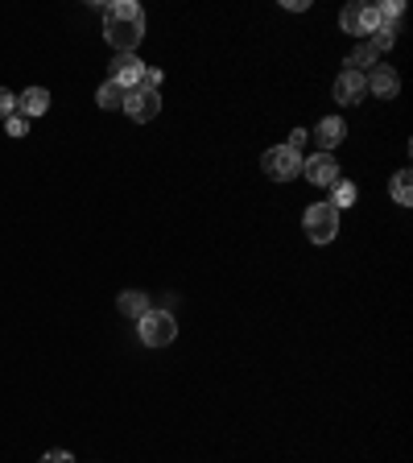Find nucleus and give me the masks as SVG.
<instances>
[{
    "mask_svg": "<svg viewBox=\"0 0 413 463\" xmlns=\"http://www.w3.org/2000/svg\"><path fill=\"white\" fill-rule=\"evenodd\" d=\"M104 38L116 46V55H132L145 38V9L137 0H116L104 9Z\"/></svg>",
    "mask_w": 413,
    "mask_h": 463,
    "instance_id": "1",
    "label": "nucleus"
},
{
    "mask_svg": "<svg viewBox=\"0 0 413 463\" xmlns=\"http://www.w3.org/2000/svg\"><path fill=\"white\" fill-rule=\"evenodd\" d=\"M137 335H141L145 347H165V344H174L178 319L170 311H153V306H149V311L137 319Z\"/></svg>",
    "mask_w": 413,
    "mask_h": 463,
    "instance_id": "2",
    "label": "nucleus"
},
{
    "mask_svg": "<svg viewBox=\"0 0 413 463\" xmlns=\"http://www.w3.org/2000/svg\"><path fill=\"white\" fill-rule=\"evenodd\" d=\"M302 227H306V236L315 240V244H331V240L339 236V211H335L331 203H315V207H306Z\"/></svg>",
    "mask_w": 413,
    "mask_h": 463,
    "instance_id": "3",
    "label": "nucleus"
},
{
    "mask_svg": "<svg viewBox=\"0 0 413 463\" xmlns=\"http://www.w3.org/2000/svg\"><path fill=\"white\" fill-rule=\"evenodd\" d=\"M261 166L273 183H294L298 174H302V153H294L290 145H273V150H265Z\"/></svg>",
    "mask_w": 413,
    "mask_h": 463,
    "instance_id": "4",
    "label": "nucleus"
},
{
    "mask_svg": "<svg viewBox=\"0 0 413 463\" xmlns=\"http://www.w3.org/2000/svg\"><path fill=\"white\" fill-rule=\"evenodd\" d=\"M339 25H343V33H372L381 25V13H376V4H348L339 13Z\"/></svg>",
    "mask_w": 413,
    "mask_h": 463,
    "instance_id": "5",
    "label": "nucleus"
},
{
    "mask_svg": "<svg viewBox=\"0 0 413 463\" xmlns=\"http://www.w3.org/2000/svg\"><path fill=\"white\" fill-rule=\"evenodd\" d=\"M124 112H129L132 120H141V124H145V120H153L157 112H162V96H157L153 87H132Z\"/></svg>",
    "mask_w": 413,
    "mask_h": 463,
    "instance_id": "6",
    "label": "nucleus"
},
{
    "mask_svg": "<svg viewBox=\"0 0 413 463\" xmlns=\"http://www.w3.org/2000/svg\"><path fill=\"white\" fill-rule=\"evenodd\" d=\"M302 174L315 186H335L339 183V162L331 158V153H315V158H306L302 162Z\"/></svg>",
    "mask_w": 413,
    "mask_h": 463,
    "instance_id": "7",
    "label": "nucleus"
},
{
    "mask_svg": "<svg viewBox=\"0 0 413 463\" xmlns=\"http://www.w3.org/2000/svg\"><path fill=\"white\" fill-rule=\"evenodd\" d=\"M310 137L318 141V153H331L339 141L348 137V124H343V116H323L315 129H310Z\"/></svg>",
    "mask_w": 413,
    "mask_h": 463,
    "instance_id": "8",
    "label": "nucleus"
},
{
    "mask_svg": "<svg viewBox=\"0 0 413 463\" xmlns=\"http://www.w3.org/2000/svg\"><path fill=\"white\" fill-rule=\"evenodd\" d=\"M112 79L132 91V87H141V79H145V63L137 55H116L112 58Z\"/></svg>",
    "mask_w": 413,
    "mask_h": 463,
    "instance_id": "9",
    "label": "nucleus"
},
{
    "mask_svg": "<svg viewBox=\"0 0 413 463\" xmlns=\"http://www.w3.org/2000/svg\"><path fill=\"white\" fill-rule=\"evenodd\" d=\"M364 91H368V83H364V75H356V71H343V75L335 79V99L343 108H356L359 99H364Z\"/></svg>",
    "mask_w": 413,
    "mask_h": 463,
    "instance_id": "10",
    "label": "nucleus"
},
{
    "mask_svg": "<svg viewBox=\"0 0 413 463\" xmlns=\"http://www.w3.org/2000/svg\"><path fill=\"white\" fill-rule=\"evenodd\" d=\"M364 83H368V91H376L381 99H392L397 91H401V79H397L392 66H372V75L364 79Z\"/></svg>",
    "mask_w": 413,
    "mask_h": 463,
    "instance_id": "11",
    "label": "nucleus"
},
{
    "mask_svg": "<svg viewBox=\"0 0 413 463\" xmlns=\"http://www.w3.org/2000/svg\"><path fill=\"white\" fill-rule=\"evenodd\" d=\"M17 112H21V116H42V112H50V91H46V87H25V96H17Z\"/></svg>",
    "mask_w": 413,
    "mask_h": 463,
    "instance_id": "12",
    "label": "nucleus"
},
{
    "mask_svg": "<svg viewBox=\"0 0 413 463\" xmlns=\"http://www.w3.org/2000/svg\"><path fill=\"white\" fill-rule=\"evenodd\" d=\"M99 108H124V104H129V87H120L116 83V79H108V83H104V87H99Z\"/></svg>",
    "mask_w": 413,
    "mask_h": 463,
    "instance_id": "13",
    "label": "nucleus"
},
{
    "mask_svg": "<svg viewBox=\"0 0 413 463\" xmlns=\"http://www.w3.org/2000/svg\"><path fill=\"white\" fill-rule=\"evenodd\" d=\"M356 199H359V191H356V183H348V178H339V183L331 186V207H335V211L356 207Z\"/></svg>",
    "mask_w": 413,
    "mask_h": 463,
    "instance_id": "14",
    "label": "nucleus"
},
{
    "mask_svg": "<svg viewBox=\"0 0 413 463\" xmlns=\"http://www.w3.org/2000/svg\"><path fill=\"white\" fill-rule=\"evenodd\" d=\"M145 311H149V298H145L141 290H129V294H120V314H132V319H141Z\"/></svg>",
    "mask_w": 413,
    "mask_h": 463,
    "instance_id": "15",
    "label": "nucleus"
},
{
    "mask_svg": "<svg viewBox=\"0 0 413 463\" xmlns=\"http://www.w3.org/2000/svg\"><path fill=\"white\" fill-rule=\"evenodd\" d=\"M392 199H397L401 207L413 203V178H409V170H397V174H392Z\"/></svg>",
    "mask_w": 413,
    "mask_h": 463,
    "instance_id": "16",
    "label": "nucleus"
},
{
    "mask_svg": "<svg viewBox=\"0 0 413 463\" xmlns=\"http://www.w3.org/2000/svg\"><path fill=\"white\" fill-rule=\"evenodd\" d=\"M392 42H397V25H389V21H381L376 30H372V50L381 55V50H392Z\"/></svg>",
    "mask_w": 413,
    "mask_h": 463,
    "instance_id": "17",
    "label": "nucleus"
},
{
    "mask_svg": "<svg viewBox=\"0 0 413 463\" xmlns=\"http://www.w3.org/2000/svg\"><path fill=\"white\" fill-rule=\"evenodd\" d=\"M364 66H376V50H372L368 42H364V46H356V50H351V55H348V71H356V75H359Z\"/></svg>",
    "mask_w": 413,
    "mask_h": 463,
    "instance_id": "18",
    "label": "nucleus"
},
{
    "mask_svg": "<svg viewBox=\"0 0 413 463\" xmlns=\"http://www.w3.org/2000/svg\"><path fill=\"white\" fill-rule=\"evenodd\" d=\"M376 13H381V21H397V17H401V13H405V4H401V0H384V4H376Z\"/></svg>",
    "mask_w": 413,
    "mask_h": 463,
    "instance_id": "19",
    "label": "nucleus"
},
{
    "mask_svg": "<svg viewBox=\"0 0 413 463\" xmlns=\"http://www.w3.org/2000/svg\"><path fill=\"white\" fill-rule=\"evenodd\" d=\"M4 133H9V137H25V133H30V124H25L21 112H13V116H4Z\"/></svg>",
    "mask_w": 413,
    "mask_h": 463,
    "instance_id": "20",
    "label": "nucleus"
},
{
    "mask_svg": "<svg viewBox=\"0 0 413 463\" xmlns=\"http://www.w3.org/2000/svg\"><path fill=\"white\" fill-rule=\"evenodd\" d=\"M13 112H17V96H13L9 87H0V120L13 116Z\"/></svg>",
    "mask_w": 413,
    "mask_h": 463,
    "instance_id": "21",
    "label": "nucleus"
},
{
    "mask_svg": "<svg viewBox=\"0 0 413 463\" xmlns=\"http://www.w3.org/2000/svg\"><path fill=\"white\" fill-rule=\"evenodd\" d=\"M42 463H75V455H71V451H46Z\"/></svg>",
    "mask_w": 413,
    "mask_h": 463,
    "instance_id": "22",
    "label": "nucleus"
},
{
    "mask_svg": "<svg viewBox=\"0 0 413 463\" xmlns=\"http://www.w3.org/2000/svg\"><path fill=\"white\" fill-rule=\"evenodd\" d=\"M306 137H310V133H306V129H294V133H290V141H285V145H290V150H302V145H306Z\"/></svg>",
    "mask_w": 413,
    "mask_h": 463,
    "instance_id": "23",
    "label": "nucleus"
},
{
    "mask_svg": "<svg viewBox=\"0 0 413 463\" xmlns=\"http://www.w3.org/2000/svg\"><path fill=\"white\" fill-rule=\"evenodd\" d=\"M285 9H294V13H302V9H310V0H282Z\"/></svg>",
    "mask_w": 413,
    "mask_h": 463,
    "instance_id": "24",
    "label": "nucleus"
}]
</instances>
